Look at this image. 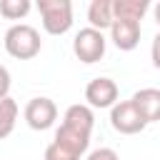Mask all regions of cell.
Returning a JSON list of instances; mask_svg holds the SVG:
<instances>
[{
	"instance_id": "5b68a950",
	"label": "cell",
	"mask_w": 160,
	"mask_h": 160,
	"mask_svg": "<svg viewBox=\"0 0 160 160\" xmlns=\"http://www.w3.org/2000/svg\"><path fill=\"white\" fill-rule=\"evenodd\" d=\"M105 48H108L105 35H102L100 30L90 28V25L82 28V30L75 35V40H72V52H75V58H78L80 62H85V65L98 62V60L105 55Z\"/></svg>"
},
{
	"instance_id": "52a82bcc",
	"label": "cell",
	"mask_w": 160,
	"mask_h": 160,
	"mask_svg": "<svg viewBox=\"0 0 160 160\" xmlns=\"http://www.w3.org/2000/svg\"><path fill=\"white\" fill-rule=\"evenodd\" d=\"M118 82L112 78H92L88 85H85V100H88V108H112L118 102Z\"/></svg>"
},
{
	"instance_id": "7c38bea8",
	"label": "cell",
	"mask_w": 160,
	"mask_h": 160,
	"mask_svg": "<svg viewBox=\"0 0 160 160\" xmlns=\"http://www.w3.org/2000/svg\"><path fill=\"white\" fill-rule=\"evenodd\" d=\"M88 22L95 30H110L112 25V0H92L88 5Z\"/></svg>"
},
{
	"instance_id": "6da1fadb",
	"label": "cell",
	"mask_w": 160,
	"mask_h": 160,
	"mask_svg": "<svg viewBox=\"0 0 160 160\" xmlns=\"http://www.w3.org/2000/svg\"><path fill=\"white\" fill-rule=\"evenodd\" d=\"M90 148V135L80 132L70 125H62L55 130L52 142L45 148V160H80Z\"/></svg>"
},
{
	"instance_id": "2e32d148",
	"label": "cell",
	"mask_w": 160,
	"mask_h": 160,
	"mask_svg": "<svg viewBox=\"0 0 160 160\" xmlns=\"http://www.w3.org/2000/svg\"><path fill=\"white\" fill-rule=\"evenodd\" d=\"M10 85H12V80H10V70H8L5 65H0V100L10 95Z\"/></svg>"
},
{
	"instance_id": "9c48e42d",
	"label": "cell",
	"mask_w": 160,
	"mask_h": 160,
	"mask_svg": "<svg viewBox=\"0 0 160 160\" xmlns=\"http://www.w3.org/2000/svg\"><path fill=\"white\" fill-rule=\"evenodd\" d=\"M130 100L135 102L148 125L160 120V88H140L138 92H132Z\"/></svg>"
},
{
	"instance_id": "ac0fdd59",
	"label": "cell",
	"mask_w": 160,
	"mask_h": 160,
	"mask_svg": "<svg viewBox=\"0 0 160 160\" xmlns=\"http://www.w3.org/2000/svg\"><path fill=\"white\" fill-rule=\"evenodd\" d=\"M152 15H155V22H158V25H160V2H158V5H155V8H152Z\"/></svg>"
},
{
	"instance_id": "9a60e30c",
	"label": "cell",
	"mask_w": 160,
	"mask_h": 160,
	"mask_svg": "<svg viewBox=\"0 0 160 160\" xmlns=\"http://www.w3.org/2000/svg\"><path fill=\"white\" fill-rule=\"evenodd\" d=\"M85 160H120V155L112 150V148H95L88 152Z\"/></svg>"
},
{
	"instance_id": "7a4b0ae2",
	"label": "cell",
	"mask_w": 160,
	"mask_h": 160,
	"mask_svg": "<svg viewBox=\"0 0 160 160\" xmlns=\"http://www.w3.org/2000/svg\"><path fill=\"white\" fill-rule=\"evenodd\" d=\"M2 45H5V52L15 60H30L40 52L42 48V40H40V32L38 28L28 25V22H15L8 28L5 38H2Z\"/></svg>"
},
{
	"instance_id": "8992f818",
	"label": "cell",
	"mask_w": 160,
	"mask_h": 160,
	"mask_svg": "<svg viewBox=\"0 0 160 160\" xmlns=\"http://www.w3.org/2000/svg\"><path fill=\"white\" fill-rule=\"evenodd\" d=\"M22 118L32 130H48L58 120V105L50 98H32V100H28Z\"/></svg>"
},
{
	"instance_id": "e0dca14e",
	"label": "cell",
	"mask_w": 160,
	"mask_h": 160,
	"mask_svg": "<svg viewBox=\"0 0 160 160\" xmlns=\"http://www.w3.org/2000/svg\"><path fill=\"white\" fill-rule=\"evenodd\" d=\"M150 58H152V65L160 70V32L152 38V45H150Z\"/></svg>"
},
{
	"instance_id": "277c9868",
	"label": "cell",
	"mask_w": 160,
	"mask_h": 160,
	"mask_svg": "<svg viewBox=\"0 0 160 160\" xmlns=\"http://www.w3.org/2000/svg\"><path fill=\"white\" fill-rule=\"evenodd\" d=\"M110 125L120 135H138L148 128L145 118L140 115V110L135 108L132 100H118L110 108Z\"/></svg>"
},
{
	"instance_id": "5bb4252c",
	"label": "cell",
	"mask_w": 160,
	"mask_h": 160,
	"mask_svg": "<svg viewBox=\"0 0 160 160\" xmlns=\"http://www.w3.org/2000/svg\"><path fill=\"white\" fill-rule=\"evenodd\" d=\"M32 2L30 0H0V15L8 20H20L30 12Z\"/></svg>"
},
{
	"instance_id": "4fadbf2b",
	"label": "cell",
	"mask_w": 160,
	"mask_h": 160,
	"mask_svg": "<svg viewBox=\"0 0 160 160\" xmlns=\"http://www.w3.org/2000/svg\"><path fill=\"white\" fill-rule=\"evenodd\" d=\"M18 102L8 95L0 100V140H5L12 130H15V122H18Z\"/></svg>"
},
{
	"instance_id": "30bf717a",
	"label": "cell",
	"mask_w": 160,
	"mask_h": 160,
	"mask_svg": "<svg viewBox=\"0 0 160 160\" xmlns=\"http://www.w3.org/2000/svg\"><path fill=\"white\" fill-rule=\"evenodd\" d=\"M62 125H70V128H75V130H80V132L92 135L95 112H92V108H88V105H82V102H75V105H70V108L65 110Z\"/></svg>"
},
{
	"instance_id": "8fae6325",
	"label": "cell",
	"mask_w": 160,
	"mask_h": 160,
	"mask_svg": "<svg viewBox=\"0 0 160 160\" xmlns=\"http://www.w3.org/2000/svg\"><path fill=\"white\" fill-rule=\"evenodd\" d=\"M150 10L148 0H112V20H135L140 22L145 18V12Z\"/></svg>"
},
{
	"instance_id": "ba28073f",
	"label": "cell",
	"mask_w": 160,
	"mask_h": 160,
	"mask_svg": "<svg viewBox=\"0 0 160 160\" xmlns=\"http://www.w3.org/2000/svg\"><path fill=\"white\" fill-rule=\"evenodd\" d=\"M140 35H142V25L135 22V20H120V18H115L112 25H110V40L122 52L135 50L138 42H140Z\"/></svg>"
},
{
	"instance_id": "3957f363",
	"label": "cell",
	"mask_w": 160,
	"mask_h": 160,
	"mask_svg": "<svg viewBox=\"0 0 160 160\" xmlns=\"http://www.w3.org/2000/svg\"><path fill=\"white\" fill-rule=\"evenodd\" d=\"M38 12L48 35H65L72 28V2L70 0H38Z\"/></svg>"
}]
</instances>
